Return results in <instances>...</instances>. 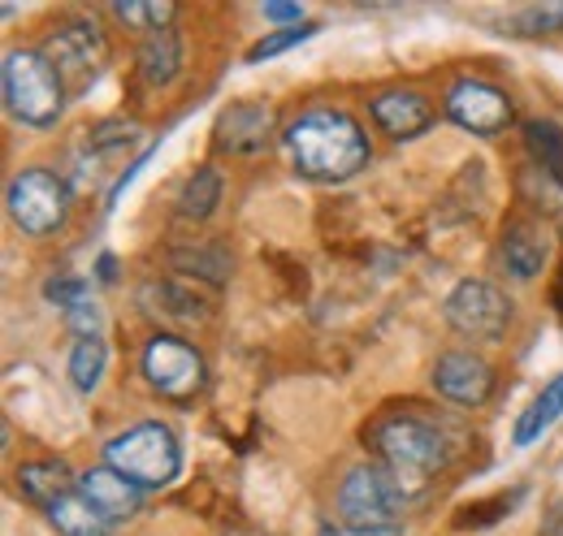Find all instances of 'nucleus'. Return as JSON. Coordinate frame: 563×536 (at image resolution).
Wrapping results in <instances>:
<instances>
[{
  "mask_svg": "<svg viewBox=\"0 0 563 536\" xmlns=\"http://www.w3.org/2000/svg\"><path fill=\"white\" fill-rule=\"evenodd\" d=\"M286 152L303 178L347 182L368 165V138L360 122L339 109H312L286 126Z\"/></svg>",
  "mask_w": 563,
  "mask_h": 536,
  "instance_id": "nucleus-1",
  "label": "nucleus"
},
{
  "mask_svg": "<svg viewBox=\"0 0 563 536\" xmlns=\"http://www.w3.org/2000/svg\"><path fill=\"white\" fill-rule=\"evenodd\" d=\"M4 104L26 126H53L66 104V82L44 53L4 57Z\"/></svg>",
  "mask_w": 563,
  "mask_h": 536,
  "instance_id": "nucleus-2",
  "label": "nucleus"
},
{
  "mask_svg": "<svg viewBox=\"0 0 563 536\" xmlns=\"http://www.w3.org/2000/svg\"><path fill=\"white\" fill-rule=\"evenodd\" d=\"M104 459H109V468L135 480L140 489H161L183 471L178 437L165 424H135V428L118 433L104 446Z\"/></svg>",
  "mask_w": 563,
  "mask_h": 536,
  "instance_id": "nucleus-3",
  "label": "nucleus"
},
{
  "mask_svg": "<svg viewBox=\"0 0 563 536\" xmlns=\"http://www.w3.org/2000/svg\"><path fill=\"white\" fill-rule=\"evenodd\" d=\"M373 446L382 450V464L399 480H421V476L438 471L451 459L446 437L433 424L417 420V415H386L373 428Z\"/></svg>",
  "mask_w": 563,
  "mask_h": 536,
  "instance_id": "nucleus-4",
  "label": "nucleus"
},
{
  "mask_svg": "<svg viewBox=\"0 0 563 536\" xmlns=\"http://www.w3.org/2000/svg\"><path fill=\"white\" fill-rule=\"evenodd\" d=\"M404 506V480L390 468L364 464L339 489V515L347 528H395V515Z\"/></svg>",
  "mask_w": 563,
  "mask_h": 536,
  "instance_id": "nucleus-5",
  "label": "nucleus"
},
{
  "mask_svg": "<svg viewBox=\"0 0 563 536\" xmlns=\"http://www.w3.org/2000/svg\"><path fill=\"white\" fill-rule=\"evenodd\" d=\"M9 216H13L18 230L44 238V234H53V230L66 225V216H70V191L48 169H22L9 182Z\"/></svg>",
  "mask_w": 563,
  "mask_h": 536,
  "instance_id": "nucleus-6",
  "label": "nucleus"
},
{
  "mask_svg": "<svg viewBox=\"0 0 563 536\" xmlns=\"http://www.w3.org/2000/svg\"><path fill=\"white\" fill-rule=\"evenodd\" d=\"M44 57L53 62V69L62 74L66 87L82 91V87H91V82L100 78V69H104V62H109V48H104V35H100L96 22L74 18V22H66V26L53 31Z\"/></svg>",
  "mask_w": 563,
  "mask_h": 536,
  "instance_id": "nucleus-7",
  "label": "nucleus"
},
{
  "mask_svg": "<svg viewBox=\"0 0 563 536\" xmlns=\"http://www.w3.org/2000/svg\"><path fill=\"white\" fill-rule=\"evenodd\" d=\"M143 377L165 399H191L205 386V359L196 355L191 342L156 334L143 346Z\"/></svg>",
  "mask_w": 563,
  "mask_h": 536,
  "instance_id": "nucleus-8",
  "label": "nucleus"
},
{
  "mask_svg": "<svg viewBox=\"0 0 563 536\" xmlns=\"http://www.w3.org/2000/svg\"><path fill=\"white\" fill-rule=\"evenodd\" d=\"M446 321L464 337H498L511 321V303L490 281H460L446 299Z\"/></svg>",
  "mask_w": 563,
  "mask_h": 536,
  "instance_id": "nucleus-9",
  "label": "nucleus"
},
{
  "mask_svg": "<svg viewBox=\"0 0 563 536\" xmlns=\"http://www.w3.org/2000/svg\"><path fill=\"white\" fill-rule=\"evenodd\" d=\"M446 118L473 134H498L511 126V100L477 78H464L446 91Z\"/></svg>",
  "mask_w": 563,
  "mask_h": 536,
  "instance_id": "nucleus-10",
  "label": "nucleus"
},
{
  "mask_svg": "<svg viewBox=\"0 0 563 536\" xmlns=\"http://www.w3.org/2000/svg\"><path fill=\"white\" fill-rule=\"evenodd\" d=\"M433 386L438 394L460 406H482L494 394V372L482 355H468V350H451L438 359L433 368Z\"/></svg>",
  "mask_w": 563,
  "mask_h": 536,
  "instance_id": "nucleus-11",
  "label": "nucleus"
},
{
  "mask_svg": "<svg viewBox=\"0 0 563 536\" xmlns=\"http://www.w3.org/2000/svg\"><path fill=\"white\" fill-rule=\"evenodd\" d=\"M269 143H274V109L269 104L243 100V104H230L217 118V147L221 152L252 156V152H265Z\"/></svg>",
  "mask_w": 563,
  "mask_h": 536,
  "instance_id": "nucleus-12",
  "label": "nucleus"
},
{
  "mask_svg": "<svg viewBox=\"0 0 563 536\" xmlns=\"http://www.w3.org/2000/svg\"><path fill=\"white\" fill-rule=\"evenodd\" d=\"M78 493L109 520V524H118V520H131L135 511H140V498L143 489L135 480H126L122 471L113 468H96V471H82L78 476Z\"/></svg>",
  "mask_w": 563,
  "mask_h": 536,
  "instance_id": "nucleus-13",
  "label": "nucleus"
},
{
  "mask_svg": "<svg viewBox=\"0 0 563 536\" xmlns=\"http://www.w3.org/2000/svg\"><path fill=\"white\" fill-rule=\"evenodd\" d=\"M373 118H377V126L390 134V138H417L421 131H429L433 109H429L424 96L399 87V91H382L373 100Z\"/></svg>",
  "mask_w": 563,
  "mask_h": 536,
  "instance_id": "nucleus-14",
  "label": "nucleus"
},
{
  "mask_svg": "<svg viewBox=\"0 0 563 536\" xmlns=\"http://www.w3.org/2000/svg\"><path fill=\"white\" fill-rule=\"evenodd\" d=\"M503 265L516 281H533L547 265V243L533 225H511L503 234Z\"/></svg>",
  "mask_w": 563,
  "mask_h": 536,
  "instance_id": "nucleus-15",
  "label": "nucleus"
},
{
  "mask_svg": "<svg viewBox=\"0 0 563 536\" xmlns=\"http://www.w3.org/2000/svg\"><path fill=\"white\" fill-rule=\"evenodd\" d=\"M140 69L147 82H174V74L183 69V40L178 31H147L143 35V48H140Z\"/></svg>",
  "mask_w": 563,
  "mask_h": 536,
  "instance_id": "nucleus-16",
  "label": "nucleus"
},
{
  "mask_svg": "<svg viewBox=\"0 0 563 536\" xmlns=\"http://www.w3.org/2000/svg\"><path fill=\"white\" fill-rule=\"evenodd\" d=\"M18 489H22L31 502H40V506H53V502H62L66 493H74L70 468H66V464H57V459H44V464H26V468H18Z\"/></svg>",
  "mask_w": 563,
  "mask_h": 536,
  "instance_id": "nucleus-17",
  "label": "nucleus"
},
{
  "mask_svg": "<svg viewBox=\"0 0 563 536\" xmlns=\"http://www.w3.org/2000/svg\"><path fill=\"white\" fill-rule=\"evenodd\" d=\"M48 520H53V528L62 536H109V528H113L82 493H66L62 502H53Z\"/></svg>",
  "mask_w": 563,
  "mask_h": 536,
  "instance_id": "nucleus-18",
  "label": "nucleus"
},
{
  "mask_svg": "<svg viewBox=\"0 0 563 536\" xmlns=\"http://www.w3.org/2000/svg\"><path fill=\"white\" fill-rule=\"evenodd\" d=\"M563 415V372L533 399V406L520 415V424H516V446H529V442H538L555 420Z\"/></svg>",
  "mask_w": 563,
  "mask_h": 536,
  "instance_id": "nucleus-19",
  "label": "nucleus"
},
{
  "mask_svg": "<svg viewBox=\"0 0 563 536\" xmlns=\"http://www.w3.org/2000/svg\"><path fill=\"white\" fill-rule=\"evenodd\" d=\"M104 364H109L104 337H78L70 350V381L82 394H91L100 386V377H104Z\"/></svg>",
  "mask_w": 563,
  "mask_h": 536,
  "instance_id": "nucleus-20",
  "label": "nucleus"
},
{
  "mask_svg": "<svg viewBox=\"0 0 563 536\" xmlns=\"http://www.w3.org/2000/svg\"><path fill=\"white\" fill-rule=\"evenodd\" d=\"M525 143L529 156L542 165V174H551L555 182H563V131L555 122H529L525 126Z\"/></svg>",
  "mask_w": 563,
  "mask_h": 536,
  "instance_id": "nucleus-21",
  "label": "nucleus"
},
{
  "mask_svg": "<svg viewBox=\"0 0 563 536\" xmlns=\"http://www.w3.org/2000/svg\"><path fill=\"white\" fill-rule=\"evenodd\" d=\"M221 200V174L217 169H196L191 178H187V187H183V196H178V208H183V216L187 221H205L212 208Z\"/></svg>",
  "mask_w": 563,
  "mask_h": 536,
  "instance_id": "nucleus-22",
  "label": "nucleus"
},
{
  "mask_svg": "<svg viewBox=\"0 0 563 536\" xmlns=\"http://www.w3.org/2000/svg\"><path fill=\"white\" fill-rule=\"evenodd\" d=\"M174 268L178 272H191V277H205V281H225L230 277V256L221 247H178L174 252Z\"/></svg>",
  "mask_w": 563,
  "mask_h": 536,
  "instance_id": "nucleus-23",
  "label": "nucleus"
},
{
  "mask_svg": "<svg viewBox=\"0 0 563 536\" xmlns=\"http://www.w3.org/2000/svg\"><path fill=\"white\" fill-rule=\"evenodd\" d=\"M140 303L143 308H156L152 316H174V321H191V316H200V303H196L191 294H183L178 286H161V281L143 286Z\"/></svg>",
  "mask_w": 563,
  "mask_h": 536,
  "instance_id": "nucleus-24",
  "label": "nucleus"
},
{
  "mask_svg": "<svg viewBox=\"0 0 563 536\" xmlns=\"http://www.w3.org/2000/svg\"><path fill=\"white\" fill-rule=\"evenodd\" d=\"M317 35V22H303V26H286V31H274V35H265L252 53H247V62H269V57H278L286 48H295V44H303V40H312Z\"/></svg>",
  "mask_w": 563,
  "mask_h": 536,
  "instance_id": "nucleus-25",
  "label": "nucleus"
},
{
  "mask_svg": "<svg viewBox=\"0 0 563 536\" xmlns=\"http://www.w3.org/2000/svg\"><path fill=\"white\" fill-rule=\"evenodd\" d=\"M113 13L126 26H147V31H165L174 22V4H113Z\"/></svg>",
  "mask_w": 563,
  "mask_h": 536,
  "instance_id": "nucleus-26",
  "label": "nucleus"
},
{
  "mask_svg": "<svg viewBox=\"0 0 563 536\" xmlns=\"http://www.w3.org/2000/svg\"><path fill=\"white\" fill-rule=\"evenodd\" d=\"M57 308H66V312H74V308H82V303H91V290H87V281L82 277H57V281H48V290H44Z\"/></svg>",
  "mask_w": 563,
  "mask_h": 536,
  "instance_id": "nucleus-27",
  "label": "nucleus"
},
{
  "mask_svg": "<svg viewBox=\"0 0 563 536\" xmlns=\"http://www.w3.org/2000/svg\"><path fill=\"white\" fill-rule=\"evenodd\" d=\"M265 18H274V22H295V26H303V9H299V4H265Z\"/></svg>",
  "mask_w": 563,
  "mask_h": 536,
  "instance_id": "nucleus-28",
  "label": "nucleus"
},
{
  "mask_svg": "<svg viewBox=\"0 0 563 536\" xmlns=\"http://www.w3.org/2000/svg\"><path fill=\"white\" fill-rule=\"evenodd\" d=\"M542 536H563V502L542 520Z\"/></svg>",
  "mask_w": 563,
  "mask_h": 536,
  "instance_id": "nucleus-29",
  "label": "nucleus"
},
{
  "mask_svg": "<svg viewBox=\"0 0 563 536\" xmlns=\"http://www.w3.org/2000/svg\"><path fill=\"white\" fill-rule=\"evenodd\" d=\"M334 536H404L399 528H343V533Z\"/></svg>",
  "mask_w": 563,
  "mask_h": 536,
  "instance_id": "nucleus-30",
  "label": "nucleus"
},
{
  "mask_svg": "<svg viewBox=\"0 0 563 536\" xmlns=\"http://www.w3.org/2000/svg\"><path fill=\"white\" fill-rule=\"evenodd\" d=\"M100 272H104V281H113V272H118V260H113V256H104V260H100Z\"/></svg>",
  "mask_w": 563,
  "mask_h": 536,
  "instance_id": "nucleus-31",
  "label": "nucleus"
}]
</instances>
